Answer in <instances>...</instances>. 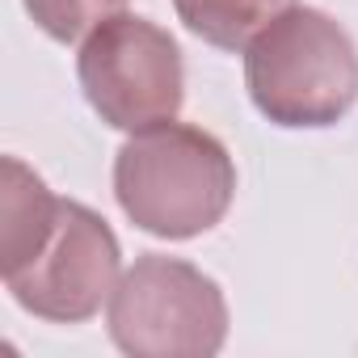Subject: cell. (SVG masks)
<instances>
[{"instance_id": "cell-5", "label": "cell", "mask_w": 358, "mask_h": 358, "mask_svg": "<svg viewBox=\"0 0 358 358\" xmlns=\"http://www.w3.org/2000/svg\"><path fill=\"white\" fill-rule=\"evenodd\" d=\"M122 270V249L114 228L85 203L59 199L51 232L13 270L5 287L17 308L51 324H85L114 295Z\"/></svg>"}, {"instance_id": "cell-6", "label": "cell", "mask_w": 358, "mask_h": 358, "mask_svg": "<svg viewBox=\"0 0 358 358\" xmlns=\"http://www.w3.org/2000/svg\"><path fill=\"white\" fill-rule=\"evenodd\" d=\"M295 0H173L177 22L220 51H245Z\"/></svg>"}, {"instance_id": "cell-1", "label": "cell", "mask_w": 358, "mask_h": 358, "mask_svg": "<svg viewBox=\"0 0 358 358\" xmlns=\"http://www.w3.org/2000/svg\"><path fill=\"white\" fill-rule=\"evenodd\" d=\"M114 199L139 232L160 241H194L224 224L236 199V164L224 139L173 118L135 131L118 148Z\"/></svg>"}, {"instance_id": "cell-4", "label": "cell", "mask_w": 358, "mask_h": 358, "mask_svg": "<svg viewBox=\"0 0 358 358\" xmlns=\"http://www.w3.org/2000/svg\"><path fill=\"white\" fill-rule=\"evenodd\" d=\"M76 80L93 114L127 135L173 122L186 101L182 47L169 30L135 13H114L85 38Z\"/></svg>"}, {"instance_id": "cell-3", "label": "cell", "mask_w": 358, "mask_h": 358, "mask_svg": "<svg viewBox=\"0 0 358 358\" xmlns=\"http://www.w3.org/2000/svg\"><path fill=\"white\" fill-rule=\"evenodd\" d=\"M106 324L131 358H211L228 341V299L194 262L143 253L118 278Z\"/></svg>"}, {"instance_id": "cell-2", "label": "cell", "mask_w": 358, "mask_h": 358, "mask_svg": "<svg viewBox=\"0 0 358 358\" xmlns=\"http://www.w3.org/2000/svg\"><path fill=\"white\" fill-rule=\"evenodd\" d=\"M245 89L274 127H337L358 101V47L324 9L291 5L245 47Z\"/></svg>"}, {"instance_id": "cell-7", "label": "cell", "mask_w": 358, "mask_h": 358, "mask_svg": "<svg viewBox=\"0 0 358 358\" xmlns=\"http://www.w3.org/2000/svg\"><path fill=\"white\" fill-rule=\"evenodd\" d=\"M22 5H26V13L34 17V26L47 38H55V43H80L106 17L122 13L127 0H22Z\"/></svg>"}]
</instances>
